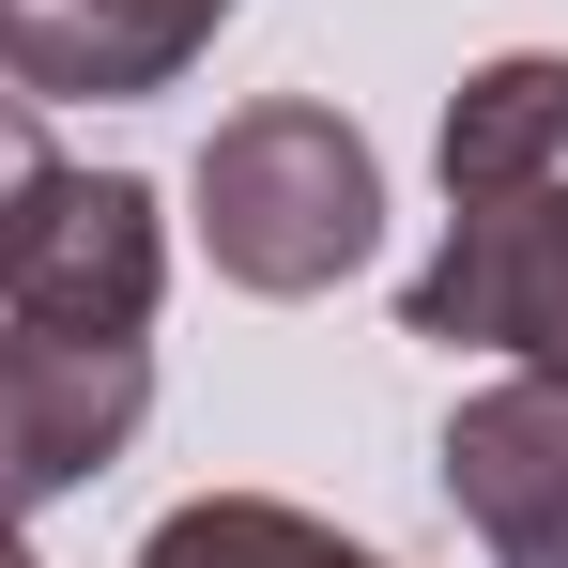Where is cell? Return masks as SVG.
Listing matches in <instances>:
<instances>
[{"label":"cell","mask_w":568,"mask_h":568,"mask_svg":"<svg viewBox=\"0 0 568 568\" xmlns=\"http://www.w3.org/2000/svg\"><path fill=\"white\" fill-rule=\"evenodd\" d=\"M200 246L231 292H338L384 246V154L323 93H262L200 139Z\"/></svg>","instance_id":"obj_1"},{"label":"cell","mask_w":568,"mask_h":568,"mask_svg":"<svg viewBox=\"0 0 568 568\" xmlns=\"http://www.w3.org/2000/svg\"><path fill=\"white\" fill-rule=\"evenodd\" d=\"M154 415V354L139 338H47V323H0V523L93 491Z\"/></svg>","instance_id":"obj_2"},{"label":"cell","mask_w":568,"mask_h":568,"mask_svg":"<svg viewBox=\"0 0 568 568\" xmlns=\"http://www.w3.org/2000/svg\"><path fill=\"white\" fill-rule=\"evenodd\" d=\"M399 323H415V338H491V354H523V369H568V185L462 200L446 246L399 292Z\"/></svg>","instance_id":"obj_3"},{"label":"cell","mask_w":568,"mask_h":568,"mask_svg":"<svg viewBox=\"0 0 568 568\" xmlns=\"http://www.w3.org/2000/svg\"><path fill=\"white\" fill-rule=\"evenodd\" d=\"M154 292H170V215H154V185H139V170H62L47 215H31V246H16V277H0V307L47 323V338H139Z\"/></svg>","instance_id":"obj_4"},{"label":"cell","mask_w":568,"mask_h":568,"mask_svg":"<svg viewBox=\"0 0 568 568\" xmlns=\"http://www.w3.org/2000/svg\"><path fill=\"white\" fill-rule=\"evenodd\" d=\"M215 31H231V0H0V78L16 93L139 108V93H170Z\"/></svg>","instance_id":"obj_5"},{"label":"cell","mask_w":568,"mask_h":568,"mask_svg":"<svg viewBox=\"0 0 568 568\" xmlns=\"http://www.w3.org/2000/svg\"><path fill=\"white\" fill-rule=\"evenodd\" d=\"M568 170V62L554 47H507L446 93V200H507Z\"/></svg>","instance_id":"obj_6"},{"label":"cell","mask_w":568,"mask_h":568,"mask_svg":"<svg viewBox=\"0 0 568 568\" xmlns=\"http://www.w3.org/2000/svg\"><path fill=\"white\" fill-rule=\"evenodd\" d=\"M139 568H384V554L307 523V507H277V491H200V507H170L139 538Z\"/></svg>","instance_id":"obj_7"},{"label":"cell","mask_w":568,"mask_h":568,"mask_svg":"<svg viewBox=\"0 0 568 568\" xmlns=\"http://www.w3.org/2000/svg\"><path fill=\"white\" fill-rule=\"evenodd\" d=\"M47 185H62L47 123H31V93H0V277H16V246H31V215H47Z\"/></svg>","instance_id":"obj_8"},{"label":"cell","mask_w":568,"mask_h":568,"mask_svg":"<svg viewBox=\"0 0 568 568\" xmlns=\"http://www.w3.org/2000/svg\"><path fill=\"white\" fill-rule=\"evenodd\" d=\"M0 568H31V538H16V523H0Z\"/></svg>","instance_id":"obj_9"}]
</instances>
